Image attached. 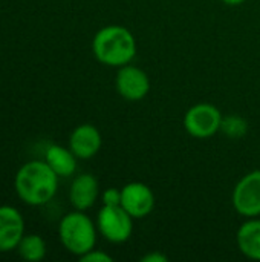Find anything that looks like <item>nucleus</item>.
I'll return each instance as SVG.
<instances>
[{
	"label": "nucleus",
	"mask_w": 260,
	"mask_h": 262,
	"mask_svg": "<svg viewBox=\"0 0 260 262\" xmlns=\"http://www.w3.org/2000/svg\"><path fill=\"white\" fill-rule=\"evenodd\" d=\"M58 178L46 161H29L18 169L14 187L28 206H43L55 196Z\"/></svg>",
	"instance_id": "1"
},
{
	"label": "nucleus",
	"mask_w": 260,
	"mask_h": 262,
	"mask_svg": "<svg viewBox=\"0 0 260 262\" xmlns=\"http://www.w3.org/2000/svg\"><path fill=\"white\" fill-rule=\"evenodd\" d=\"M97 230V224H93V221L83 213V210H75L64 215L60 221L58 236L63 247L69 253L80 258L95 249Z\"/></svg>",
	"instance_id": "3"
},
{
	"label": "nucleus",
	"mask_w": 260,
	"mask_h": 262,
	"mask_svg": "<svg viewBox=\"0 0 260 262\" xmlns=\"http://www.w3.org/2000/svg\"><path fill=\"white\" fill-rule=\"evenodd\" d=\"M224 115L211 103H198L192 106L184 115V127L188 135L205 140L221 130Z\"/></svg>",
	"instance_id": "5"
},
{
	"label": "nucleus",
	"mask_w": 260,
	"mask_h": 262,
	"mask_svg": "<svg viewBox=\"0 0 260 262\" xmlns=\"http://www.w3.org/2000/svg\"><path fill=\"white\" fill-rule=\"evenodd\" d=\"M169 258L166 255H162L161 252H152V253H147L146 256L141 258V262H167Z\"/></svg>",
	"instance_id": "18"
},
{
	"label": "nucleus",
	"mask_w": 260,
	"mask_h": 262,
	"mask_svg": "<svg viewBox=\"0 0 260 262\" xmlns=\"http://www.w3.org/2000/svg\"><path fill=\"white\" fill-rule=\"evenodd\" d=\"M80 261L81 262H112L113 258L110 255H107L106 252L103 250H97V249H92L90 252L84 253L83 256H80Z\"/></svg>",
	"instance_id": "17"
},
{
	"label": "nucleus",
	"mask_w": 260,
	"mask_h": 262,
	"mask_svg": "<svg viewBox=\"0 0 260 262\" xmlns=\"http://www.w3.org/2000/svg\"><path fill=\"white\" fill-rule=\"evenodd\" d=\"M224 3H227V5H230V6H238V5H242L245 0H222Z\"/></svg>",
	"instance_id": "19"
},
{
	"label": "nucleus",
	"mask_w": 260,
	"mask_h": 262,
	"mask_svg": "<svg viewBox=\"0 0 260 262\" xmlns=\"http://www.w3.org/2000/svg\"><path fill=\"white\" fill-rule=\"evenodd\" d=\"M15 250L29 262H38L46 256V244L40 235H25Z\"/></svg>",
	"instance_id": "14"
},
{
	"label": "nucleus",
	"mask_w": 260,
	"mask_h": 262,
	"mask_svg": "<svg viewBox=\"0 0 260 262\" xmlns=\"http://www.w3.org/2000/svg\"><path fill=\"white\" fill-rule=\"evenodd\" d=\"M115 84L118 94L129 101H139L146 98L150 91V78L147 72L132 63L118 68Z\"/></svg>",
	"instance_id": "7"
},
{
	"label": "nucleus",
	"mask_w": 260,
	"mask_h": 262,
	"mask_svg": "<svg viewBox=\"0 0 260 262\" xmlns=\"http://www.w3.org/2000/svg\"><path fill=\"white\" fill-rule=\"evenodd\" d=\"M25 236V220L11 206H0V253L15 250Z\"/></svg>",
	"instance_id": "9"
},
{
	"label": "nucleus",
	"mask_w": 260,
	"mask_h": 262,
	"mask_svg": "<svg viewBox=\"0 0 260 262\" xmlns=\"http://www.w3.org/2000/svg\"><path fill=\"white\" fill-rule=\"evenodd\" d=\"M121 207L130 213L133 220L146 218L155 207V195L144 183H129L121 189Z\"/></svg>",
	"instance_id": "8"
},
{
	"label": "nucleus",
	"mask_w": 260,
	"mask_h": 262,
	"mask_svg": "<svg viewBox=\"0 0 260 262\" xmlns=\"http://www.w3.org/2000/svg\"><path fill=\"white\" fill-rule=\"evenodd\" d=\"M103 144L100 130L93 124H80L75 127L69 138V149L80 160H89L95 157Z\"/></svg>",
	"instance_id": "10"
},
{
	"label": "nucleus",
	"mask_w": 260,
	"mask_h": 262,
	"mask_svg": "<svg viewBox=\"0 0 260 262\" xmlns=\"http://www.w3.org/2000/svg\"><path fill=\"white\" fill-rule=\"evenodd\" d=\"M100 196V186L97 178L92 173L78 175L69 189V201L75 207V210H87L90 209Z\"/></svg>",
	"instance_id": "11"
},
{
	"label": "nucleus",
	"mask_w": 260,
	"mask_h": 262,
	"mask_svg": "<svg viewBox=\"0 0 260 262\" xmlns=\"http://www.w3.org/2000/svg\"><path fill=\"white\" fill-rule=\"evenodd\" d=\"M44 161L51 166V169L63 178H67L77 170V157L70 149L63 146H49L44 155Z\"/></svg>",
	"instance_id": "13"
},
{
	"label": "nucleus",
	"mask_w": 260,
	"mask_h": 262,
	"mask_svg": "<svg viewBox=\"0 0 260 262\" xmlns=\"http://www.w3.org/2000/svg\"><path fill=\"white\" fill-rule=\"evenodd\" d=\"M103 206H121V189L110 187L101 193Z\"/></svg>",
	"instance_id": "16"
},
{
	"label": "nucleus",
	"mask_w": 260,
	"mask_h": 262,
	"mask_svg": "<svg viewBox=\"0 0 260 262\" xmlns=\"http://www.w3.org/2000/svg\"><path fill=\"white\" fill-rule=\"evenodd\" d=\"M231 201L234 210L241 216H260V170H253L238 181Z\"/></svg>",
	"instance_id": "6"
},
{
	"label": "nucleus",
	"mask_w": 260,
	"mask_h": 262,
	"mask_svg": "<svg viewBox=\"0 0 260 262\" xmlns=\"http://www.w3.org/2000/svg\"><path fill=\"white\" fill-rule=\"evenodd\" d=\"M238 247L244 256L260 261V218H247L236 235Z\"/></svg>",
	"instance_id": "12"
},
{
	"label": "nucleus",
	"mask_w": 260,
	"mask_h": 262,
	"mask_svg": "<svg viewBox=\"0 0 260 262\" xmlns=\"http://www.w3.org/2000/svg\"><path fill=\"white\" fill-rule=\"evenodd\" d=\"M97 229L109 243L123 244L133 233V218L121 206H103L97 216Z\"/></svg>",
	"instance_id": "4"
},
{
	"label": "nucleus",
	"mask_w": 260,
	"mask_h": 262,
	"mask_svg": "<svg viewBox=\"0 0 260 262\" xmlns=\"http://www.w3.org/2000/svg\"><path fill=\"white\" fill-rule=\"evenodd\" d=\"M136 49L135 35L130 29L121 25H109L101 28L92 40L95 58L112 68H121L132 63L136 55Z\"/></svg>",
	"instance_id": "2"
},
{
	"label": "nucleus",
	"mask_w": 260,
	"mask_h": 262,
	"mask_svg": "<svg viewBox=\"0 0 260 262\" xmlns=\"http://www.w3.org/2000/svg\"><path fill=\"white\" fill-rule=\"evenodd\" d=\"M221 130H222L227 137L238 140V138H241V137H244V135L247 134L248 124H247V121H245L242 117H239V115H228V117H224Z\"/></svg>",
	"instance_id": "15"
}]
</instances>
